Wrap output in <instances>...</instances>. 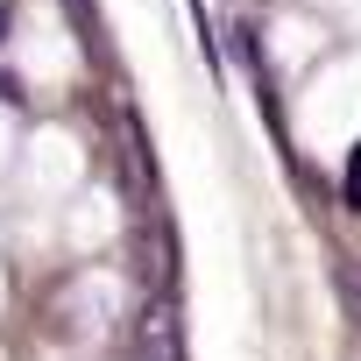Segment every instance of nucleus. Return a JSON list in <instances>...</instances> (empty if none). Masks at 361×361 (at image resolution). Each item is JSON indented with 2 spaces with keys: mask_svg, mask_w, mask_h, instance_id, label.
Here are the masks:
<instances>
[{
  "mask_svg": "<svg viewBox=\"0 0 361 361\" xmlns=\"http://www.w3.org/2000/svg\"><path fill=\"white\" fill-rule=\"evenodd\" d=\"M340 290H347V305H354V319H361V262H354V255L340 262Z\"/></svg>",
  "mask_w": 361,
  "mask_h": 361,
  "instance_id": "obj_1",
  "label": "nucleus"
},
{
  "mask_svg": "<svg viewBox=\"0 0 361 361\" xmlns=\"http://www.w3.org/2000/svg\"><path fill=\"white\" fill-rule=\"evenodd\" d=\"M354 206H361V156H354Z\"/></svg>",
  "mask_w": 361,
  "mask_h": 361,
  "instance_id": "obj_2",
  "label": "nucleus"
}]
</instances>
